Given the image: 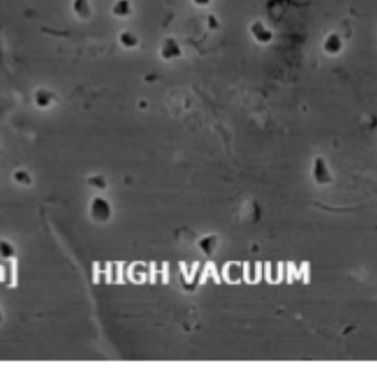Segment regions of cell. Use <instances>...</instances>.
I'll return each mask as SVG.
<instances>
[{
	"mask_svg": "<svg viewBox=\"0 0 377 382\" xmlns=\"http://www.w3.org/2000/svg\"><path fill=\"white\" fill-rule=\"evenodd\" d=\"M0 255H2L3 258H13V257H15V250H13L11 242H8V240H0Z\"/></svg>",
	"mask_w": 377,
	"mask_h": 382,
	"instance_id": "cell-11",
	"label": "cell"
},
{
	"mask_svg": "<svg viewBox=\"0 0 377 382\" xmlns=\"http://www.w3.org/2000/svg\"><path fill=\"white\" fill-rule=\"evenodd\" d=\"M159 55L165 61L177 59V58H180L183 55V49H181L180 43L177 42L174 37H166L164 42H162Z\"/></svg>",
	"mask_w": 377,
	"mask_h": 382,
	"instance_id": "cell-2",
	"label": "cell"
},
{
	"mask_svg": "<svg viewBox=\"0 0 377 382\" xmlns=\"http://www.w3.org/2000/svg\"><path fill=\"white\" fill-rule=\"evenodd\" d=\"M13 180H15L18 185H21V186H30V185L33 183L31 176H30L27 171H24V170L15 171V173H13Z\"/></svg>",
	"mask_w": 377,
	"mask_h": 382,
	"instance_id": "cell-10",
	"label": "cell"
},
{
	"mask_svg": "<svg viewBox=\"0 0 377 382\" xmlns=\"http://www.w3.org/2000/svg\"><path fill=\"white\" fill-rule=\"evenodd\" d=\"M249 31H250L252 37L258 42L259 45H268L274 38L273 31L262 21H254L249 27Z\"/></svg>",
	"mask_w": 377,
	"mask_h": 382,
	"instance_id": "cell-3",
	"label": "cell"
},
{
	"mask_svg": "<svg viewBox=\"0 0 377 382\" xmlns=\"http://www.w3.org/2000/svg\"><path fill=\"white\" fill-rule=\"evenodd\" d=\"M3 320V313H2V309H0V322Z\"/></svg>",
	"mask_w": 377,
	"mask_h": 382,
	"instance_id": "cell-15",
	"label": "cell"
},
{
	"mask_svg": "<svg viewBox=\"0 0 377 382\" xmlns=\"http://www.w3.org/2000/svg\"><path fill=\"white\" fill-rule=\"evenodd\" d=\"M212 238H214V236H211V238L203 239V240L200 242V248L205 251L206 254H210V252H211V251L215 248V245H214V244H211Z\"/></svg>",
	"mask_w": 377,
	"mask_h": 382,
	"instance_id": "cell-13",
	"label": "cell"
},
{
	"mask_svg": "<svg viewBox=\"0 0 377 382\" xmlns=\"http://www.w3.org/2000/svg\"><path fill=\"white\" fill-rule=\"evenodd\" d=\"M87 183L90 185V186H93V188H96V189H100V191H103V189H106V180L103 176H100V174H94V176H92V177H89L87 179Z\"/></svg>",
	"mask_w": 377,
	"mask_h": 382,
	"instance_id": "cell-12",
	"label": "cell"
},
{
	"mask_svg": "<svg viewBox=\"0 0 377 382\" xmlns=\"http://www.w3.org/2000/svg\"><path fill=\"white\" fill-rule=\"evenodd\" d=\"M90 215L97 223H106L109 222L112 215V207L109 201H106L102 196H96L90 204Z\"/></svg>",
	"mask_w": 377,
	"mask_h": 382,
	"instance_id": "cell-1",
	"label": "cell"
},
{
	"mask_svg": "<svg viewBox=\"0 0 377 382\" xmlns=\"http://www.w3.org/2000/svg\"><path fill=\"white\" fill-rule=\"evenodd\" d=\"M323 49L327 55H339L343 49V42H342L341 36L338 33H330L329 36L324 38L323 43Z\"/></svg>",
	"mask_w": 377,
	"mask_h": 382,
	"instance_id": "cell-4",
	"label": "cell"
},
{
	"mask_svg": "<svg viewBox=\"0 0 377 382\" xmlns=\"http://www.w3.org/2000/svg\"><path fill=\"white\" fill-rule=\"evenodd\" d=\"M211 2L212 0H193V3H195L196 6H199V8H206V6H210Z\"/></svg>",
	"mask_w": 377,
	"mask_h": 382,
	"instance_id": "cell-14",
	"label": "cell"
},
{
	"mask_svg": "<svg viewBox=\"0 0 377 382\" xmlns=\"http://www.w3.org/2000/svg\"><path fill=\"white\" fill-rule=\"evenodd\" d=\"M118 42H119V45H121L122 48L125 49H134L139 46V37L136 36L133 31H129V30L119 33Z\"/></svg>",
	"mask_w": 377,
	"mask_h": 382,
	"instance_id": "cell-7",
	"label": "cell"
},
{
	"mask_svg": "<svg viewBox=\"0 0 377 382\" xmlns=\"http://www.w3.org/2000/svg\"><path fill=\"white\" fill-rule=\"evenodd\" d=\"M133 12V6L130 0H117L112 5V15L117 18H127Z\"/></svg>",
	"mask_w": 377,
	"mask_h": 382,
	"instance_id": "cell-6",
	"label": "cell"
},
{
	"mask_svg": "<svg viewBox=\"0 0 377 382\" xmlns=\"http://www.w3.org/2000/svg\"><path fill=\"white\" fill-rule=\"evenodd\" d=\"M314 177L317 180L318 183H327L330 180L329 171H327V167H326V161H323L321 158H318L316 161V166H314Z\"/></svg>",
	"mask_w": 377,
	"mask_h": 382,
	"instance_id": "cell-9",
	"label": "cell"
},
{
	"mask_svg": "<svg viewBox=\"0 0 377 382\" xmlns=\"http://www.w3.org/2000/svg\"><path fill=\"white\" fill-rule=\"evenodd\" d=\"M34 102L38 108H49L53 102V93L46 89H38L34 93Z\"/></svg>",
	"mask_w": 377,
	"mask_h": 382,
	"instance_id": "cell-8",
	"label": "cell"
},
{
	"mask_svg": "<svg viewBox=\"0 0 377 382\" xmlns=\"http://www.w3.org/2000/svg\"><path fill=\"white\" fill-rule=\"evenodd\" d=\"M72 11L80 19H89L92 16V5L89 0H74Z\"/></svg>",
	"mask_w": 377,
	"mask_h": 382,
	"instance_id": "cell-5",
	"label": "cell"
}]
</instances>
